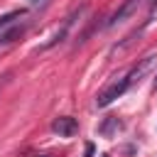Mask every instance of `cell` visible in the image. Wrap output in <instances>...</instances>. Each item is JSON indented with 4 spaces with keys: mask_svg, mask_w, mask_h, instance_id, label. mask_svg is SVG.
<instances>
[{
    "mask_svg": "<svg viewBox=\"0 0 157 157\" xmlns=\"http://www.w3.org/2000/svg\"><path fill=\"white\" fill-rule=\"evenodd\" d=\"M130 83H132V81H130V76H123L120 81L110 83V86H108V88H105V91H103V93L96 98V105H98V108H105V105H110L115 98H120V96L128 91V86H130Z\"/></svg>",
    "mask_w": 157,
    "mask_h": 157,
    "instance_id": "cell-1",
    "label": "cell"
},
{
    "mask_svg": "<svg viewBox=\"0 0 157 157\" xmlns=\"http://www.w3.org/2000/svg\"><path fill=\"white\" fill-rule=\"evenodd\" d=\"M52 130L59 132L61 137H71V135L78 132V123H76V118H71V115H61V118H56V120L52 123Z\"/></svg>",
    "mask_w": 157,
    "mask_h": 157,
    "instance_id": "cell-2",
    "label": "cell"
},
{
    "mask_svg": "<svg viewBox=\"0 0 157 157\" xmlns=\"http://www.w3.org/2000/svg\"><path fill=\"white\" fill-rule=\"evenodd\" d=\"M76 15H78V10H74V15H69V17L64 20V25H61V29H56V34H54V37H52L49 42H44V44H42L39 49H49V47H54V44H59V42H61L64 37H66V32L71 29V25H74V17H76Z\"/></svg>",
    "mask_w": 157,
    "mask_h": 157,
    "instance_id": "cell-3",
    "label": "cell"
},
{
    "mask_svg": "<svg viewBox=\"0 0 157 157\" xmlns=\"http://www.w3.org/2000/svg\"><path fill=\"white\" fill-rule=\"evenodd\" d=\"M135 5H137V0H125V2H123V7H120V10H118V12H115V15H113V17H110L105 25H108V27H113L115 22H120L123 17H128V15L135 10Z\"/></svg>",
    "mask_w": 157,
    "mask_h": 157,
    "instance_id": "cell-4",
    "label": "cell"
},
{
    "mask_svg": "<svg viewBox=\"0 0 157 157\" xmlns=\"http://www.w3.org/2000/svg\"><path fill=\"white\" fill-rule=\"evenodd\" d=\"M25 15V10H12V12H7V15H0V29H5L7 25H12L15 20H20Z\"/></svg>",
    "mask_w": 157,
    "mask_h": 157,
    "instance_id": "cell-5",
    "label": "cell"
},
{
    "mask_svg": "<svg viewBox=\"0 0 157 157\" xmlns=\"http://www.w3.org/2000/svg\"><path fill=\"white\" fill-rule=\"evenodd\" d=\"M22 34V27H15V29H10V32H5V34H0V44H7V42H12L15 37H20Z\"/></svg>",
    "mask_w": 157,
    "mask_h": 157,
    "instance_id": "cell-6",
    "label": "cell"
},
{
    "mask_svg": "<svg viewBox=\"0 0 157 157\" xmlns=\"http://www.w3.org/2000/svg\"><path fill=\"white\" fill-rule=\"evenodd\" d=\"M115 125H120V123H118V120H108V123L101 128V132H105V135H108V132H110V128H115Z\"/></svg>",
    "mask_w": 157,
    "mask_h": 157,
    "instance_id": "cell-7",
    "label": "cell"
},
{
    "mask_svg": "<svg viewBox=\"0 0 157 157\" xmlns=\"http://www.w3.org/2000/svg\"><path fill=\"white\" fill-rule=\"evenodd\" d=\"M93 155V145H86V157H91Z\"/></svg>",
    "mask_w": 157,
    "mask_h": 157,
    "instance_id": "cell-8",
    "label": "cell"
},
{
    "mask_svg": "<svg viewBox=\"0 0 157 157\" xmlns=\"http://www.w3.org/2000/svg\"><path fill=\"white\" fill-rule=\"evenodd\" d=\"M7 76H10V74H5V76H0V88H2L5 83H7Z\"/></svg>",
    "mask_w": 157,
    "mask_h": 157,
    "instance_id": "cell-9",
    "label": "cell"
},
{
    "mask_svg": "<svg viewBox=\"0 0 157 157\" xmlns=\"http://www.w3.org/2000/svg\"><path fill=\"white\" fill-rule=\"evenodd\" d=\"M39 2H47V0H32V5H39Z\"/></svg>",
    "mask_w": 157,
    "mask_h": 157,
    "instance_id": "cell-10",
    "label": "cell"
},
{
    "mask_svg": "<svg viewBox=\"0 0 157 157\" xmlns=\"http://www.w3.org/2000/svg\"><path fill=\"white\" fill-rule=\"evenodd\" d=\"M155 88H157V76H155Z\"/></svg>",
    "mask_w": 157,
    "mask_h": 157,
    "instance_id": "cell-11",
    "label": "cell"
},
{
    "mask_svg": "<svg viewBox=\"0 0 157 157\" xmlns=\"http://www.w3.org/2000/svg\"><path fill=\"white\" fill-rule=\"evenodd\" d=\"M152 5H157V0H152Z\"/></svg>",
    "mask_w": 157,
    "mask_h": 157,
    "instance_id": "cell-12",
    "label": "cell"
}]
</instances>
